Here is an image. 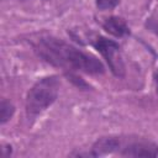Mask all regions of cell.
I'll use <instances>...</instances> for the list:
<instances>
[{"label":"cell","mask_w":158,"mask_h":158,"mask_svg":"<svg viewBox=\"0 0 158 158\" xmlns=\"http://www.w3.org/2000/svg\"><path fill=\"white\" fill-rule=\"evenodd\" d=\"M36 54L46 63L67 72H81L91 75L105 73V65L94 54L53 37L42 36L33 43Z\"/></svg>","instance_id":"obj_1"},{"label":"cell","mask_w":158,"mask_h":158,"mask_svg":"<svg viewBox=\"0 0 158 158\" xmlns=\"http://www.w3.org/2000/svg\"><path fill=\"white\" fill-rule=\"evenodd\" d=\"M117 154L122 157H158V143L141 136H106L96 139L91 151L77 156L101 157Z\"/></svg>","instance_id":"obj_2"},{"label":"cell","mask_w":158,"mask_h":158,"mask_svg":"<svg viewBox=\"0 0 158 158\" xmlns=\"http://www.w3.org/2000/svg\"><path fill=\"white\" fill-rule=\"evenodd\" d=\"M60 88V80L57 75H48L38 79L26 95V114L28 117H36L46 111L57 100Z\"/></svg>","instance_id":"obj_3"},{"label":"cell","mask_w":158,"mask_h":158,"mask_svg":"<svg viewBox=\"0 0 158 158\" xmlns=\"http://www.w3.org/2000/svg\"><path fill=\"white\" fill-rule=\"evenodd\" d=\"M91 46L101 54V57L107 63L111 73L117 78L125 77V63L121 54V47L114 40L106 38L104 36H95L90 41Z\"/></svg>","instance_id":"obj_4"},{"label":"cell","mask_w":158,"mask_h":158,"mask_svg":"<svg viewBox=\"0 0 158 158\" xmlns=\"http://www.w3.org/2000/svg\"><path fill=\"white\" fill-rule=\"evenodd\" d=\"M102 28L105 30V32H107L109 35L121 38L125 36L130 35V27L126 23V21L122 17L118 16H110L106 17L102 21Z\"/></svg>","instance_id":"obj_5"},{"label":"cell","mask_w":158,"mask_h":158,"mask_svg":"<svg viewBox=\"0 0 158 158\" xmlns=\"http://www.w3.org/2000/svg\"><path fill=\"white\" fill-rule=\"evenodd\" d=\"M15 114V106L10 100L2 99L0 102V123L5 125Z\"/></svg>","instance_id":"obj_6"},{"label":"cell","mask_w":158,"mask_h":158,"mask_svg":"<svg viewBox=\"0 0 158 158\" xmlns=\"http://www.w3.org/2000/svg\"><path fill=\"white\" fill-rule=\"evenodd\" d=\"M144 27L158 37V14H153L149 17H147L144 22Z\"/></svg>","instance_id":"obj_7"},{"label":"cell","mask_w":158,"mask_h":158,"mask_svg":"<svg viewBox=\"0 0 158 158\" xmlns=\"http://www.w3.org/2000/svg\"><path fill=\"white\" fill-rule=\"evenodd\" d=\"M121 0H95V5L99 10L106 11V10H112L115 9Z\"/></svg>","instance_id":"obj_8"},{"label":"cell","mask_w":158,"mask_h":158,"mask_svg":"<svg viewBox=\"0 0 158 158\" xmlns=\"http://www.w3.org/2000/svg\"><path fill=\"white\" fill-rule=\"evenodd\" d=\"M12 154V147L9 143H4L0 148V156L1 157H10Z\"/></svg>","instance_id":"obj_9"},{"label":"cell","mask_w":158,"mask_h":158,"mask_svg":"<svg viewBox=\"0 0 158 158\" xmlns=\"http://www.w3.org/2000/svg\"><path fill=\"white\" fill-rule=\"evenodd\" d=\"M153 78H154V84H156V91H157V94H158V70L154 73Z\"/></svg>","instance_id":"obj_10"}]
</instances>
